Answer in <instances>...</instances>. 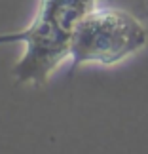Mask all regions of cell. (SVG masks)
I'll return each mask as SVG.
<instances>
[{"mask_svg":"<svg viewBox=\"0 0 148 154\" xmlns=\"http://www.w3.org/2000/svg\"><path fill=\"white\" fill-rule=\"evenodd\" d=\"M99 0H38L32 21L23 29V55L14 65L17 84L42 88L68 61L70 38L80 17Z\"/></svg>","mask_w":148,"mask_h":154,"instance_id":"obj_1","label":"cell"},{"mask_svg":"<svg viewBox=\"0 0 148 154\" xmlns=\"http://www.w3.org/2000/svg\"><path fill=\"white\" fill-rule=\"evenodd\" d=\"M99 2H103V0H99Z\"/></svg>","mask_w":148,"mask_h":154,"instance_id":"obj_3","label":"cell"},{"mask_svg":"<svg viewBox=\"0 0 148 154\" xmlns=\"http://www.w3.org/2000/svg\"><path fill=\"white\" fill-rule=\"evenodd\" d=\"M148 46V31L131 11L93 4L76 23L70 38V74L84 65L112 67L135 57Z\"/></svg>","mask_w":148,"mask_h":154,"instance_id":"obj_2","label":"cell"}]
</instances>
